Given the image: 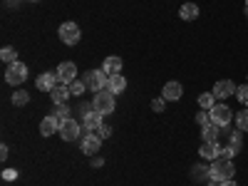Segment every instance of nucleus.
<instances>
[{
  "mask_svg": "<svg viewBox=\"0 0 248 186\" xmlns=\"http://www.w3.org/2000/svg\"><path fill=\"white\" fill-rule=\"evenodd\" d=\"M209 114H211V122L216 124V127H221V129H223V127H229V124L233 122V112H231V107H229V105H223V102H218V105H216Z\"/></svg>",
  "mask_w": 248,
  "mask_h": 186,
  "instance_id": "5",
  "label": "nucleus"
},
{
  "mask_svg": "<svg viewBox=\"0 0 248 186\" xmlns=\"http://www.w3.org/2000/svg\"><path fill=\"white\" fill-rule=\"evenodd\" d=\"M57 77H60L62 85H70L72 79H77V65H75V62H70V60L60 62V67H57Z\"/></svg>",
  "mask_w": 248,
  "mask_h": 186,
  "instance_id": "10",
  "label": "nucleus"
},
{
  "mask_svg": "<svg viewBox=\"0 0 248 186\" xmlns=\"http://www.w3.org/2000/svg\"><path fill=\"white\" fill-rule=\"evenodd\" d=\"M196 124H201V127H206V124H211V114L206 112V109H201V112L196 114Z\"/></svg>",
  "mask_w": 248,
  "mask_h": 186,
  "instance_id": "30",
  "label": "nucleus"
},
{
  "mask_svg": "<svg viewBox=\"0 0 248 186\" xmlns=\"http://www.w3.org/2000/svg\"><path fill=\"white\" fill-rule=\"evenodd\" d=\"M184 94V87H181V82H167L161 90V97L167 99V102H179Z\"/></svg>",
  "mask_w": 248,
  "mask_h": 186,
  "instance_id": "14",
  "label": "nucleus"
},
{
  "mask_svg": "<svg viewBox=\"0 0 248 186\" xmlns=\"http://www.w3.org/2000/svg\"><path fill=\"white\" fill-rule=\"evenodd\" d=\"M122 65H124L122 57L109 55V57H105V62H102V70H105V72L112 77V75H119V72H122Z\"/></svg>",
  "mask_w": 248,
  "mask_h": 186,
  "instance_id": "16",
  "label": "nucleus"
},
{
  "mask_svg": "<svg viewBox=\"0 0 248 186\" xmlns=\"http://www.w3.org/2000/svg\"><path fill=\"white\" fill-rule=\"evenodd\" d=\"M5 5H8V8H13V5L17 8V5H20V0H5Z\"/></svg>",
  "mask_w": 248,
  "mask_h": 186,
  "instance_id": "37",
  "label": "nucleus"
},
{
  "mask_svg": "<svg viewBox=\"0 0 248 186\" xmlns=\"http://www.w3.org/2000/svg\"><path fill=\"white\" fill-rule=\"evenodd\" d=\"M94 134H99L102 139H109V137H112V127H109V124H102V127H99Z\"/></svg>",
  "mask_w": 248,
  "mask_h": 186,
  "instance_id": "32",
  "label": "nucleus"
},
{
  "mask_svg": "<svg viewBox=\"0 0 248 186\" xmlns=\"http://www.w3.org/2000/svg\"><path fill=\"white\" fill-rule=\"evenodd\" d=\"M233 174H236V167H233V159H223V156H218L214 164H211V179L214 181H229V179H233Z\"/></svg>",
  "mask_w": 248,
  "mask_h": 186,
  "instance_id": "1",
  "label": "nucleus"
},
{
  "mask_svg": "<svg viewBox=\"0 0 248 186\" xmlns=\"http://www.w3.org/2000/svg\"><path fill=\"white\" fill-rule=\"evenodd\" d=\"M8 156H10V149H8V144H3V147H0V159L5 161Z\"/></svg>",
  "mask_w": 248,
  "mask_h": 186,
  "instance_id": "34",
  "label": "nucleus"
},
{
  "mask_svg": "<svg viewBox=\"0 0 248 186\" xmlns=\"http://www.w3.org/2000/svg\"><path fill=\"white\" fill-rule=\"evenodd\" d=\"M199 154L203 161H216L221 156V144L218 141H203L199 147Z\"/></svg>",
  "mask_w": 248,
  "mask_h": 186,
  "instance_id": "12",
  "label": "nucleus"
},
{
  "mask_svg": "<svg viewBox=\"0 0 248 186\" xmlns=\"http://www.w3.org/2000/svg\"><path fill=\"white\" fill-rule=\"evenodd\" d=\"M28 79V65L25 62H13V65H8V70H5V82L8 85H23V82Z\"/></svg>",
  "mask_w": 248,
  "mask_h": 186,
  "instance_id": "4",
  "label": "nucleus"
},
{
  "mask_svg": "<svg viewBox=\"0 0 248 186\" xmlns=\"http://www.w3.org/2000/svg\"><path fill=\"white\" fill-rule=\"evenodd\" d=\"M60 137L65 139V141H75V139H79V137H82V124L75 122L72 117L65 119V122L60 124Z\"/></svg>",
  "mask_w": 248,
  "mask_h": 186,
  "instance_id": "7",
  "label": "nucleus"
},
{
  "mask_svg": "<svg viewBox=\"0 0 248 186\" xmlns=\"http://www.w3.org/2000/svg\"><path fill=\"white\" fill-rule=\"evenodd\" d=\"M99 147H102V137L99 134H85V137H82V141H79L82 154H90V156L99 154Z\"/></svg>",
  "mask_w": 248,
  "mask_h": 186,
  "instance_id": "9",
  "label": "nucleus"
},
{
  "mask_svg": "<svg viewBox=\"0 0 248 186\" xmlns=\"http://www.w3.org/2000/svg\"><path fill=\"white\" fill-rule=\"evenodd\" d=\"M0 60H3V62H8V65H13V62H17V52H15V47H3V50H0Z\"/></svg>",
  "mask_w": 248,
  "mask_h": 186,
  "instance_id": "26",
  "label": "nucleus"
},
{
  "mask_svg": "<svg viewBox=\"0 0 248 186\" xmlns=\"http://www.w3.org/2000/svg\"><path fill=\"white\" fill-rule=\"evenodd\" d=\"M85 85L92 90V92H102V90H107V82H109V75L105 70H90L85 72Z\"/></svg>",
  "mask_w": 248,
  "mask_h": 186,
  "instance_id": "3",
  "label": "nucleus"
},
{
  "mask_svg": "<svg viewBox=\"0 0 248 186\" xmlns=\"http://www.w3.org/2000/svg\"><path fill=\"white\" fill-rule=\"evenodd\" d=\"M50 97H52V102H55V105H67V99H70L72 94H70L67 85H57V87L50 92Z\"/></svg>",
  "mask_w": 248,
  "mask_h": 186,
  "instance_id": "17",
  "label": "nucleus"
},
{
  "mask_svg": "<svg viewBox=\"0 0 248 186\" xmlns=\"http://www.w3.org/2000/svg\"><path fill=\"white\" fill-rule=\"evenodd\" d=\"M191 176H194L196 181H209V179H211V167H206V164H194Z\"/></svg>",
  "mask_w": 248,
  "mask_h": 186,
  "instance_id": "22",
  "label": "nucleus"
},
{
  "mask_svg": "<svg viewBox=\"0 0 248 186\" xmlns=\"http://www.w3.org/2000/svg\"><path fill=\"white\" fill-rule=\"evenodd\" d=\"M60 122H65V119H70V114H72V109L67 107V105H55V112H52Z\"/></svg>",
  "mask_w": 248,
  "mask_h": 186,
  "instance_id": "28",
  "label": "nucleus"
},
{
  "mask_svg": "<svg viewBox=\"0 0 248 186\" xmlns=\"http://www.w3.org/2000/svg\"><path fill=\"white\" fill-rule=\"evenodd\" d=\"M57 82H60V77H57V72H43V75H37V90L40 92H52L55 87H57Z\"/></svg>",
  "mask_w": 248,
  "mask_h": 186,
  "instance_id": "11",
  "label": "nucleus"
},
{
  "mask_svg": "<svg viewBox=\"0 0 248 186\" xmlns=\"http://www.w3.org/2000/svg\"><path fill=\"white\" fill-rule=\"evenodd\" d=\"M236 97H238V102H241V105H246V107H248V85H241V87H236Z\"/></svg>",
  "mask_w": 248,
  "mask_h": 186,
  "instance_id": "29",
  "label": "nucleus"
},
{
  "mask_svg": "<svg viewBox=\"0 0 248 186\" xmlns=\"http://www.w3.org/2000/svg\"><path fill=\"white\" fill-rule=\"evenodd\" d=\"M199 107L206 109V112H211L216 107V94L214 92H201L199 94Z\"/></svg>",
  "mask_w": 248,
  "mask_h": 186,
  "instance_id": "23",
  "label": "nucleus"
},
{
  "mask_svg": "<svg viewBox=\"0 0 248 186\" xmlns=\"http://www.w3.org/2000/svg\"><path fill=\"white\" fill-rule=\"evenodd\" d=\"M246 17H248V0H246Z\"/></svg>",
  "mask_w": 248,
  "mask_h": 186,
  "instance_id": "38",
  "label": "nucleus"
},
{
  "mask_svg": "<svg viewBox=\"0 0 248 186\" xmlns=\"http://www.w3.org/2000/svg\"><path fill=\"white\" fill-rule=\"evenodd\" d=\"M236 127H238L241 132H248V109L236 112Z\"/></svg>",
  "mask_w": 248,
  "mask_h": 186,
  "instance_id": "27",
  "label": "nucleus"
},
{
  "mask_svg": "<svg viewBox=\"0 0 248 186\" xmlns=\"http://www.w3.org/2000/svg\"><path fill=\"white\" fill-rule=\"evenodd\" d=\"M28 3H40V0H28Z\"/></svg>",
  "mask_w": 248,
  "mask_h": 186,
  "instance_id": "39",
  "label": "nucleus"
},
{
  "mask_svg": "<svg viewBox=\"0 0 248 186\" xmlns=\"http://www.w3.org/2000/svg\"><path fill=\"white\" fill-rule=\"evenodd\" d=\"M67 90H70V94H72V97H79V94H85L87 85H85V79H72L70 85H67Z\"/></svg>",
  "mask_w": 248,
  "mask_h": 186,
  "instance_id": "24",
  "label": "nucleus"
},
{
  "mask_svg": "<svg viewBox=\"0 0 248 186\" xmlns=\"http://www.w3.org/2000/svg\"><path fill=\"white\" fill-rule=\"evenodd\" d=\"M114 107H117L114 92H109V90L94 92V99H92V109H94V112H99V114H112Z\"/></svg>",
  "mask_w": 248,
  "mask_h": 186,
  "instance_id": "2",
  "label": "nucleus"
},
{
  "mask_svg": "<svg viewBox=\"0 0 248 186\" xmlns=\"http://www.w3.org/2000/svg\"><path fill=\"white\" fill-rule=\"evenodd\" d=\"M3 179H5V181H15V179H17V171H15V169H5V171H3Z\"/></svg>",
  "mask_w": 248,
  "mask_h": 186,
  "instance_id": "33",
  "label": "nucleus"
},
{
  "mask_svg": "<svg viewBox=\"0 0 248 186\" xmlns=\"http://www.w3.org/2000/svg\"><path fill=\"white\" fill-rule=\"evenodd\" d=\"M179 17H181V20H186V23L196 20V17H199V5H196V3H184V5H181V10H179Z\"/></svg>",
  "mask_w": 248,
  "mask_h": 186,
  "instance_id": "19",
  "label": "nucleus"
},
{
  "mask_svg": "<svg viewBox=\"0 0 248 186\" xmlns=\"http://www.w3.org/2000/svg\"><path fill=\"white\" fill-rule=\"evenodd\" d=\"M107 90L114 92V94H122L124 90H127V79H124V75H112L109 82H107Z\"/></svg>",
  "mask_w": 248,
  "mask_h": 186,
  "instance_id": "18",
  "label": "nucleus"
},
{
  "mask_svg": "<svg viewBox=\"0 0 248 186\" xmlns=\"http://www.w3.org/2000/svg\"><path fill=\"white\" fill-rule=\"evenodd\" d=\"M30 102V92H25V90H17L15 94H13V105L15 107H25Z\"/></svg>",
  "mask_w": 248,
  "mask_h": 186,
  "instance_id": "25",
  "label": "nucleus"
},
{
  "mask_svg": "<svg viewBox=\"0 0 248 186\" xmlns=\"http://www.w3.org/2000/svg\"><path fill=\"white\" fill-rule=\"evenodd\" d=\"M57 35H60L62 43L70 45V47H75V45L79 43V37H82V32H79V25H77V23H62V25H60V30H57Z\"/></svg>",
  "mask_w": 248,
  "mask_h": 186,
  "instance_id": "6",
  "label": "nucleus"
},
{
  "mask_svg": "<svg viewBox=\"0 0 248 186\" xmlns=\"http://www.w3.org/2000/svg\"><path fill=\"white\" fill-rule=\"evenodd\" d=\"M214 94H216V99H229L236 94V85L231 79H218L214 85Z\"/></svg>",
  "mask_w": 248,
  "mask_h": 186,
  "instance_id": "13",
  "label": "nucleus"
},
{
  "mask_svg": "<svg viewBox=\"0 0 248 186\" xmlns=\"http://www.w3.org/2000/svg\"><path fill=\"white\" fill-rule=\"evenodd\" d=\"M164 107H167V99H164V97L152 99V109H154V112H164Z\"/></svg>",
  "mask_w": 248,
  "mask_h": 186,
  "instance_id": "31",
  "label": "nucleus"
},
{
  "mask_svg": "<svg viewBox=\"0 0 248 186\" xmlns=\"http://www.w3.org/2000/svg\"><path fill=\"white\" fill-rule=\"evenodd\" d=\"M102 117H105V114H99L94 109H90L87 114H82V129H85L87 134H94L102 124H105V122H102Z\"/></svg>",
  "mask_w": 248,
  "mask_h": 186,
  "instance_id": "8",
  "label": "nucleus"
},
{
  "mask_svg": "<svg viewBox=\"0 0 248 186\" xmlns=\"http://www.w3.org/2000/svg\"><path fill=\"white\" fill-rule=\"evenodd\" d=\"M60 119L55 117V114H50V117H45L43 122H40V134L43 137H52L55 132H60Z\"/></svg>",
  "mask_w": 248,
  "mask_h": 186,
  "instance_id": "15",
  "label": "nucleus"
},
{
  "mask_svg": "<svg viewBox=\"0 0 248 186\" xmlns=\"http://www.w3.org/2000/svg\"><path fill=\"white\" fill-rule=\"evenodd\" d=\"M92 167H105V159H102V156H92Z\"/></svg>",
  "mask_w": 248,
  "mask_h": 186,
  "instance_id": "35",
  "label": "nucleus"
},
{
  "mask_svg": "<svg viewBox=\"0 0 248 186\" xmlns=\"http://www.w3.org/2000/svg\"><path fill=\"white\" fill-rule=\"evenodd\" d=\"M218 186H238V184H236V181H233V179H229V181H221V184H218Z\"/></svg>",
  "mask_w": 248,
  "mask_h": 186,
  "instance_id": "36",
  "label": "nucleus"
},
{
  "mask_svg": "<svg viewBox=\"0 0 248 186\" xmlns=\"http://www.w3.org/2000/svg\"><path fill=\"white\" fill-rule=\"evenodd\" d=\"M201 137H203V141H218V137H221V127H216L214 122H211V124H206V127H201Z\"/></svg>",
  "mask_w": 248,
  "mask_h": 186,
  "instance_id": "21",
  "label": "nucleus"
},
{
  "mask_svg": "<svg viewBox=\"0 0 248 186\" xmlns=\"http://www.w3.org/2000/svg\"><path fill=\"white\" fill-rule=\"evenodd\" d=\"M226 147H231L236 154L241 152V147H243V132L236 127L233 132H229V141H226Z\"/></svg>",
  "mask_w": 248,
  "mask_h": 186,
  "instance_id": "20",
  "label": "nucleus"
}]
</instances>
